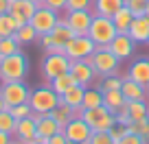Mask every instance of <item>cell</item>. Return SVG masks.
<instances>
[{
	"mask_svg": "<svg viewBox=\"0 0 149 144\" xmlns=\"http://www.w3.org/2000/svg\"><path fill=\"white\" fill-rule=\"evenodd\" d=\"M33 118H35V125H37V138L42 140H48L51 135L59 133L61 127L55 122V118L51 116V114H31Z\"/></svg>",
	"mask_w": 149,
	"mask_h": 144,
	"instance_id": "obj_16",
	"label": "cell"
},
{
	"mask_svg": "<svg viewBox=\"0 0 149 144\" xmlns=\"http://www.w3.org/2000/svg\"><path fill=\"white\" fill-rule=\"evenodd\" d=\"M127 35H130L136 44H147L149 42V15L147 13L136 15L132 26H130V31H127Z\"/></svg>",
	"mask_w": 149,
	"mask_h": 144,
	"instance_id": "obj_18",
	"label": "cell"
},
{
	"mask_svg": "<svg viewBox=\"0 0 149 144\" xmlns=\"http://www.w3.org/2000/svg\"><path fill=\"white\" fill-rule=\"evenodd\" d=\"M9 11V0H0V13H7Z\"/></svg>",
	"mask_w": 149,
	"mask_h": 144,
	"instance_id": "obj_45",
	"label": "cell"
},
{
	"mask_svg": "<svg viewBox=\"0 0 149 144\" xmlns=\"http://www.w3.org/2000/svg\"><path fill=\"white\" fill-rule=\"evenodd\" d=\"M51 37H53V42H55L57 46H61V48H64L66 44H68L70 39L74 37V31H72V28L68 26V22H66V18L57 22V26H55V28H53V31H51Z\"/></svg>",
	"mask_w": 149,
	"mask_h": 144,
	"instance_id": "obj_22",
	"label": "cell"
},
{
	"mask_svg": "<svg viewBox=\"0 0 149 144\" xmlns=\"http://www.w3.org/2000/svg\"><path fill=\"white\" fill-rule=\"evenodd\" d=\"M88 142L90 144H114V140L110 138L107 131H92V135H90Z\"/></svg>",
	"mask_w": 149,
	"mask_h": 144,
	"instance_id": "obj_37",
	"label": "cell"
},
{
	"mask_svg": "<svg viewBox=\"0 0 149 144\" xmlns=\"http://www.w3.org/2000/svg\"><path fill=\"white\" fill-rule=\"evenodd\" d=\"M0 96L5 101L7 109L13 105H20V103H29V96H31V90L26 88L24 81H9V83H2L0 88Z\"/></svg>",
	"mask_w": 149,
	"mask_h": 144,
	"instance_id": "obj_9",
	"label": "cell"
},
{
	"mask_svg": "<svg viewBox=\"0 0 149 144\" xmlns=\"http://www.w3.org/2000/svg\"><path fill=\"white\" fill-rule=\"evenodd\" d=\"M123 85V76L118 74H112V76H103V83H101V92H110V90H121Z\"/></svg>",
	"mask_w": 149,
	"mask_h": 144,
	"instance_id": "obj_33",
	"label": "cell"
},
{
	"mask_svg": "<svg viewBox=\"0 0 149 144\" xmlns=\"http://www.w3.org/2000/svg\"><path fill=\"white\" fill-rule=\"evenodd\" d=\"M51 116L55 118V122H57V125L61 127V129H64V127L68 125V122L72 120V118L81 116V109H77V112H74V109H70L68 105H61V103H59V105H57L55 109L51 112Z\"/></svg>",
	"mask_w": 149,
	"mask_h": 144,
	"instance_id": "obj_24",
	"label": "cell"
},
{
	"mask_svg": "<svg viewBox=\"0 0 149 144\" xmlns=\"http://www.w3.org/2000/svg\"><path fill=\"white\" fill-rule=\"evenodd\" d=\"M15 142L18 144H35L40 142L42 138H37V125H35V118L29 116V118H22V120L15 122Z\"/></svg>",
	"mask_w": 149,
	"mask_h": 144,
	"instance_id": "obj_13",
	"label": "cell"
},
{
	"mask_svg": "<svg viewBox=\"0 0 149 144\" xmlns=\"http://www.w3.org/2000/svg\"><path fill=\"white\" fill-rule=\"evenodd\" d=\"M125 112L130 114L132 122L145 120V118H147V112H149V103H147V101H127Z\"/></svg>",
	"mask_w": 149,
	"mask_h": 144,
	"instance_id": "obj_25",
	"label": "cell"
},
{
	"mask_svg": "<svg viewBox=\"0 0 149 144\" xmlns=\"http://www.w3.org/2000/svg\"><path fill=\"white\" fill-rule=\"evenodd\" d=\"M94 13L90 9H77V11H66V22L74 31V35H88V28L92 24Z\"/></svg>",
	"mask_w": 149,
	"mask_h": 144,
	"instance_id": "obj_12",
	"label": "cell"
},
{
	"mask_svg": "<svg viewBox=\"0 0 149 144\" xmlns=\"http://www.w3.org/2000/svg\"><path fill=\"white\" fill-rule=\"evenodd\" d=\"M11 133H5V131H0V144H11Z\"/></svg>",
	"mask_w": 149,
	"mask_h": 144,
	"instance_id": "obj_44",
	"label": "cell"
},
{
	"mask_svg": "<svg viewBox=\"0 0 149 144\" xmlns=\"http://www.w3.org/2000/svg\"><path fill=\"white\" fill-rule=\"evenodd\" d=\"M74 85H79V83H77V79H74L70 72H66V74H59L57 79H53V81H51V88L55 90L59 96H61V94H66L70 88H74Z\"/></svg>",
	"mask_w": 149,
	"mask_h": 144,
	"instance_id": "obj_28",
	"label": "cell"
},
{
	"mask_svg": "<svg viewBox=\"0 0 149 144\" xmlns=\"http://www.w3.org/2000/svg\"><path fill=\"white\" fill-rule=\"evenodd\" d=\"M103 105H105L112 114H116L127 105V98L123 96L121 90H110V92H103Z\"/></svg>",
	"mask_w": 149,
	"mask_h": 144,
	"instance_id": "obj_23",
	"label": "cell"
},
{
	"mask_svg": "<svg viewBox=\"0 0 149 144\" xmlns=\"http://www.w3.org/2000/svg\"><path fill=\"white\" fill-rule=\"evenodd\" d=\"M121 92L127 101H147V88L136 81H132L130 76H123V85H121Z\"/></svg>",
	"mask_w": 149,
	"mask_h": 144,
	"instance_id": "obj_19",
	"label": "cell"
},
{
	"mask_svg": "<svg viewBox=\"0 0 149 144\" xmlns=\"http://www.w3.org/2000/svg\"><path fill=\"white\" fill-rule=\"evenodd\" d=\"M147 120H149V112H147Z\"/></svg>",
	"mask_w": 149,
	"mask_h": 144,
	"instance_id": "obj_50",
	"label": "cell"
},
{
	"mask_svg": "<svg viewBox=\"0 0 149 144\" xmlns=\"http://www.w3.org/2000/svg\"><path fill=\"white\" fill-rule=\"evenodd\" d=\"M134 46H136V42L127 35V33H116V37L107 44V48H110V50L114 52L121 61L123 59H130V57L134 55Z\"/></svg>",
	"mask_w": 149,
	"mask_h": 144,
	"instance_id": "obj_15",
	"label": "cell"
},
{
	"mask_svg": "<svg viewBox=\"0 0 149 144\" xmlns=\"http://www.w3.org/2000/svg\"><path fill=\"white\" fill-rule=\"evenodd\" d=\"M13 37H15V42L22 46V44H33L35 39H40V35L35 33V28H33L31 24H24V26H20L18 31L13 33Z\"/></svg>",
	"mask_w": 149,
	"mask_h": 144,
	"instance_id": "obj_29",
	"label": "cell"
},
{
	"mask_svg": "<svg viewBox=\"0 0 149 144\" xmlns=\"http://www.w3.org/2000/svg\"><path fill=\"white\" fill-rule=\"evenodd\" d=\"M116 26L112 22V18H103V15H94L92 24L88 28V37L92 39L97 46H107L112 39L116 37Z\"/></svg>",
	"mask_w": 149,
	"mask_h": 144,
	"instance_id": "obj_4",
	"label": "cell"
},
{
	"mask_svg": "<svg viewBox=\"0 0 149 144\" xmlns=\"http://www.w3.org/2000/svg\"><path fill=\"white\" fill-rule=\"evenodd\" d=\"M114 116H116V125H121V127H130L132 125V118H130V114L125 112V107H123L121 112H116Z\"/></svg>",
	"mask_w": 149,
	"mask_h": 144,
	"instance_id": "obj_42",
	"label": "cell"
},
{
	"mask_svg": "<svg viewBox=\"0 0 149 144\" xmlns=\"http://www.w3.org/2000/svg\"><path fill=\"white\" fill-rule=\"evenodd\" d=\"M20 50V44L15 42V37H0V57H9L13 52Z\"/></svg>",
	"mask_w": 149,
	"mask_h": 144,
	"instance_id": "obj_32",
	"label": "cell"
},
{
	"mask_svg": "<svg viewBox=\"0 0 149 144\" xmlns=\"http://www.w3.org/2000/svg\"><path fill=\"white\" fill-rule=\"evenodd\" d=\"M70 74L77 79V83H79V85H84V88H90V83L97 79V72H94L90 59L70 61Z\"/></svg>",
	"mask_w": 149,
	"mask_h": 144,
	"instance_id": "obj_14",
	"label": "cell"
},
{
	"mask_svg": "<svg viewBox=\"0 0 149 144\" xmlns=\"http://www.w3.org/2000/svg\"><path fill=\"white\" fill-rule=\"evenodd\" d=\"M103 105V92L99 88H86L84 92V103H81V109H94V107Z\"/></svg>",
	"mask_w": 149,
	"mask_h": 144,
	"instance_id": "obj_27",
	"label": "cell"
},
{
	"mask_svg": "<svg viewBox=\"0 0 149 144\" xmlns=\"http://www.w3.org/2000/svg\"><path fill=\"white\" fill-rule=\"evenodd\" d=\"M46 144H68V138L64 135V131H59V133L51 135V138L46 140Z\"/></svg>",
	"mask_w": 149,
	"mask_h": 144,
	"instance_id": "obj_43",
	"label": "cell"
},
{
	"mask_svg": "<svg viewBox=\"0 0 149 144\" xmlns=\"http://www.w3.org/2000/svg\"><path fill=\"white\" fill-rule=\"evenodd\" d=\"M94 50H97V44H94L88 35H74V37L64 46V55L68 57L70 61L88 59Z\"/></svg>",
	"mask_w": 149,
	"mask_h": 144,
	"instance_id": "obj_7",
	"label": "cell"
},
{
	"mask_svg": "<svg viewBox=\"0 0 149 144\" xmlns=\"http://www.w3.org/2000/svg\"><path fill=\"white\" fill-rule=\"evenodd\" d=\"M94 15H103V18H112L114 13H118V11L125 7V0H94L92 2Z\"/></svg>",
	"mask_w": 149,
	"mask_h": 144,
	"instance_id": "obj_20",
	"label": "cell"
},
{
	"mask_svg": "<svg viewBox=\"0 0 149 144\" xmlns=\"http://www.w3.org/2000/svg\"><path fill=\"white\" fill-rule=\"evenodd\" d=\"M29 105H31L33 114H51L57 105H59V94L51 88V85H42L35 88L29 96Z\"/></svg>",
	"mask_w": 149,
	"mask_h": 144,
	"instance_id": "obj_3",
	"label": "cell"
},
{
	"mask_svg": "<svg viewBox=\"0 0 149 144\" xmlns=\"http://www.w3.org/2000/svg\"><path fill=\"white\" fill-rule=\"evenodd\" d=\"M2 109H7V105H5V101H2V96H0V112Z\"/></svg>",
	"mask_w": 149,
	"mask_h": 144,
	"instance_id": "obj_46",
	"label": "cell"
},
{
	"mask_svg": "<svg viewBox=\"0 0 149 144\" xmlns=\"http://www.w3.org/2000/svg\"><path fill=\"white\" fill-rule=\"evenodd\" d=\"M70 72V59L64 55V52H46L42 61V74L46 81L57 79L59 74H66Z\"/></svg>",
	"mask_w": 149,
	"mask_h": 144,
	"instance_id": "obj_6",
	"label": "cell"
},
{
	"mask_svg": "<svg viewBox=\"0 0 149 144\" xmlns=\"http://www.w3.org/2000/svg\"><path fill=\"white\" fill-rule=\"evenodd\" d=\"M147 44H149V42H147Z\"/></svg>",
	"mask_w": 149,
	"mask_h": 144,
	"instance_id": "obj_52",
	"label": "cell"
},
{
	"mask_svg": "<svg viewBox=\"0 0 149 144\" xmlns=\"http://www.w3.org/2000/svg\"><path fill=\"white\" fill-rule=\"evenodd\" d=\"M127 131L143 135V138L149 142V120H147V118H145V120H136V122H132V125L127 127Z\"/></svg>",
	"mask_w": 149,
	"mask_h": 144,
	"instance_id": "obj_34",
	"label": "cell"
},
{
	"mask_svg": "<svg viewBox=\"0 0 149 144\" xmlns=\"http://www.w3.org/2000/svg\"><path fill=\"white\" fill-rule=\"evenodd\" d=\"M90 63H92L97 76H112V74H118V65H121V59H118L114 52L110 50L107 46H97V50L88 57Z\"/></svg>",
	"mask_w": 149,
	"mask_h": 144,
	"instance_id": "obj_2",
	"label": "cell"
},
{
	"mask_svg": "<svg viewBox=\"0 0 149 144\" xmlns=\"http://www.w3.org/2000/svg\"><path fill=\"white\" fill-rule=\"evenodd\" d=\"M134 18H136V15L132 13L127 7H123L118 13L112 15V22H114V26H116L118 33H127V31H130V26H132V22H134Z\"/></svg>",
	"mask_w": 149,
	"mask_h": 144,
	"instance_id": "obj_26",
	"label": "cell"
},
{
	"mask_svg": "<svg viewBox=\"0 0 149 144\" xmlns=\"http://www.w3.org/2000/svg\"><path fill=\"white\" fill-rule=\"evenodd\" d=\"M26 74H29V59L22 50L13 52L9 57H0V79H2V83L24 81Z\"/></svg>",
	"mask_w": 149,
	"mask_h": 144,
	"instance_id": "obj_1",
	"label": "cell"
},
{
	"mask_svg": "<svg viewBox=\"0 0 149 144\" xmlns=\"http://www.w3.org/2000/svg\"><path fill=\"white\" fill-rule=\"evenodd\" d=\"M57 22H59V13L48 9V7H44V5H40L35 9V13H33V18H31L29 24H31V26L35 28V33L42 37V35H48V33L57 26Z\"/></svg>",
	"mask_w": 149,
	"mask_h": 144,
	"instance_id": "obj_8",
	"label": "cell"
},
{
	"mask_svg": "<svg viewBox=\"0 0 149 144\" xmlns=\"http://www.w3.org/2000/svg\"><path fill=\"white\" fill-rule=\"evenodd\" d=\"M147 96H149V88H147Z\"/></svg>",
	"mask_w": 149,
	"mask_h": 144,
	"instance_id": "obj_51",
	"label": "cell"
},
{
	"mask_svg": "<svg viewBox=\"0 0 149 144\" xmlns=\"http://www.w3.org/2000/svg\"><path fill=\"white\" fill-rule=\"evenodd\" d=\"M31 2H35V5H44V0H31Z\"/></svg>",
	"mask_w": 149,
	"mask_h": 144,
	"instance_id": "obj_47",
	"label": "cell"
},
{
	"mask_svg": "<svg viewBox=\"0 0 149 144\" xmlns=\"http://www.w3.org/2000/svg\"><path fill=\"white\" fill-rule=\"evenodd\" d=\"M35 144H46V140H40V142H35Z\"/></svg>",
	"mask_w": 149,
	"mask_h": 144,
	"instance_id": "obj_48",
	"label": "cell"
},
{
	"mask_svg": "<svg viewBox=\"0 0 149 144\" xmlns=\"http://www.w3.org/2000/svg\"><path fill=\"white\" fill-rule=\"evenodd\" d=\"M9 112L13 114V118L15 120H22V118H29L33 114V109H31V105L29 103H20V105H13V107H9Z\"/></svg>",
	"mask_w": 149,
	"mask_h": 144,
	"instance_id": "obj_35",
	"label": "cell"
},
{
	"mask_svg": "<svg viewBox=\"0 0 149 144\" xmlns=\"http://www.w3.org/2000/svg\"><path fill=\"white\" fill-rule=\"evenodd\" d=\"M18 31V24L11 18V13H0V37H11L13 33Z\"/></svg>",
	"mask_w": 149,
	"mask_h": 144,
	"instance_id": "obj_30",
	"label": "cell"
},
{
	"mask_svg": "<svg viewBox=\"0 0 149 144\" xmlns=\"http://www.w3.org/2000/svg\"><path fill=\"white\" fill-rule=\"evenodd\" d=\"M61 131H64V135L70 140V142H74V144H84V142H88L90 135H92V129L88 127V122H86L81 116L72 118V120H70Z\"/></svg>",
	"mask_w": 149,
	"mask_h": 144,
	"instance_id": "obj_11",
	"label": "cell"
},
{
	"mask_svg": "<svg viewBox=\"0 0 149 144\" xmlns=\"http://www.w3.org/2000/svg\"><path fill=\"white\" fill-rule=\"evenodd\" d=\"M94 0H68L66 2V11H77V9H92Z\"/></svg>",
	"mask_w": 149,
	"mask_h": 144,
	"instance_id": "obj_38",
	"label": "cell"
},
{
	"mask_svg": "<svg viewBox=\"0 0 149 144\" xmlns=\"http://www.w3.org/2000/svg\"><path fill=\"white\" fill-rule=\"evenodd\" d=\"M118 144H147V140H145L143 135H138V133L127 131V133L121 138V142H118Z\"/></svg>",
	"mask_w": 149,
	"mask_h": 144,
	"instance_id": "obj_39",
	"label": "cell"
},
{
	"mask_svg": "<svg viewBox=\"0 0 149 144\" xmlns=\"http://www.w3.org/2000/svg\"><path fill=\"white\" fill-rule=\"evenodd\" d=\"M107 133H110V138L114 140V144H118V142H121V138H123V135L127 133V127H121V125H114V127H112L110 131H107Z\"/></svg>",
	"mask_w": 149,
	"mask_h": 144,
	"instance_id": "obj_40",
	"label": "cell"
},
{
	"mask_svg": "<svg viewBox=\"0 0 149 144\" xmlns=\"http://www.w3.org/2000/svg\"><path fill=\"white\" fill-rule=\"evenodd\" d=\"M145 13H147V15H149V0H147V11H145Z\"/></svg>",
	"mask_w": 149,
	"mask_h": 144,
	"instance_id": "obj_49",
	"label": "cell"
},
{
	"mask_svg": "<svg viewBox=\"0 0 149 144\" xmlns=\"http://www.w3.org/2000/svg\"><path fill=\"white\" fill-rule=\"evenodd\" d=\"M125 7L134 15H145V11H147V0H125Z\"/></svg>",
	"mask_w": 149,
	"mask_h": 144,
	"instance_id": "obj_36",
	"label": "cell"
},
{
	"mask_svg": "<svg viewBox=\"0 0 149 144\" xmlns=\"http://www.w3.org/2000/svg\"><path fill=\"white\" fill-rule=\"evenodd\" d=\"M15 118H13V114L9 112V109H2L0 112V131H5V133H11L13 135V131H15Z\"/></svg>",
	"mask_w": 149,
	"mask_h": 144,
	"instance_id": "obj_31",
	"label": "cell"
},
{
	"mask_svg": "<svg viewBox=\"0 0 149 144\" xmlns=\"http://www.w3.org/2000/svg\"><path fill=\"white\" fill-rule=\"evenodd\" d=\"M81 118L88 122V127L92 131H110L116 125V116L105 105L94 107V109H81Z\"/></svg>",
	"mask_w": 149,
	"mask_h": 144,
	"instance_id": "obj_5",
	"label": "cell"
},
{
	"mask_svg": "<svg viewBox=\"0 0 149 144\" xmlns=\"http://www.w3.org/2000/svg\"><path fill=\"white\" fill-rule=\"evenodd\" d=\"M37 7L40 5L31 2V0H9V13H11V18L15 20L18 28L31 22V18H33Z\"/></svg>",
	"mask_w": 149,
	"mask_h": 144,
	"instance_id": "obj_10",
	"label": "cell"
},
{
	"mask_svg": "<svg viewBox=\"0 0 149 144\" xmlns=\"http://www.w3.org/2000/svg\"><path fill=\"white\" fill-rule=\"evenodd\" d=\"M84 92H86V88L84 85H74V88H70L66 94H61L59 96V103L61 105H68L70 109H81V103H84Z\"/></svg>",
	"mask_w": 149,
	"mask_h": 144,
	"instance_id": "obj_21",
	"label": "cell"
},
{
	"mask_svg": "<svg viewBox=\"0 0 149 144\" xmlns=\"http://www.w3.org/2000/svg\"><path fill=\"white\" fill-rule=\"evenodd\" d=\"M66 2H68V0H44V7H48V9L59 13V11L66 9Z\"/></svg>",
	"mask_w": 149,
	"mask_h": 144,
	"instance_id": "obj_41",
	"label": "cell"
},
{
	"mask_svg": "<svg viewBox=\"0 0 149 144\" xmlns=\"http://www.w3.org/2000/svg\"><path fill=\"white\" fill-rule=\"evenodd\" d=\"M125 76H130L132 81H136V83H140V85H145V88H149V59H147V57L134 59Z\"/></svg>",
	"mask_w": 149,
	"mask_h": 144,
	"instance_id": "obj_17",
	"label": "cell"
}]
</instances>
